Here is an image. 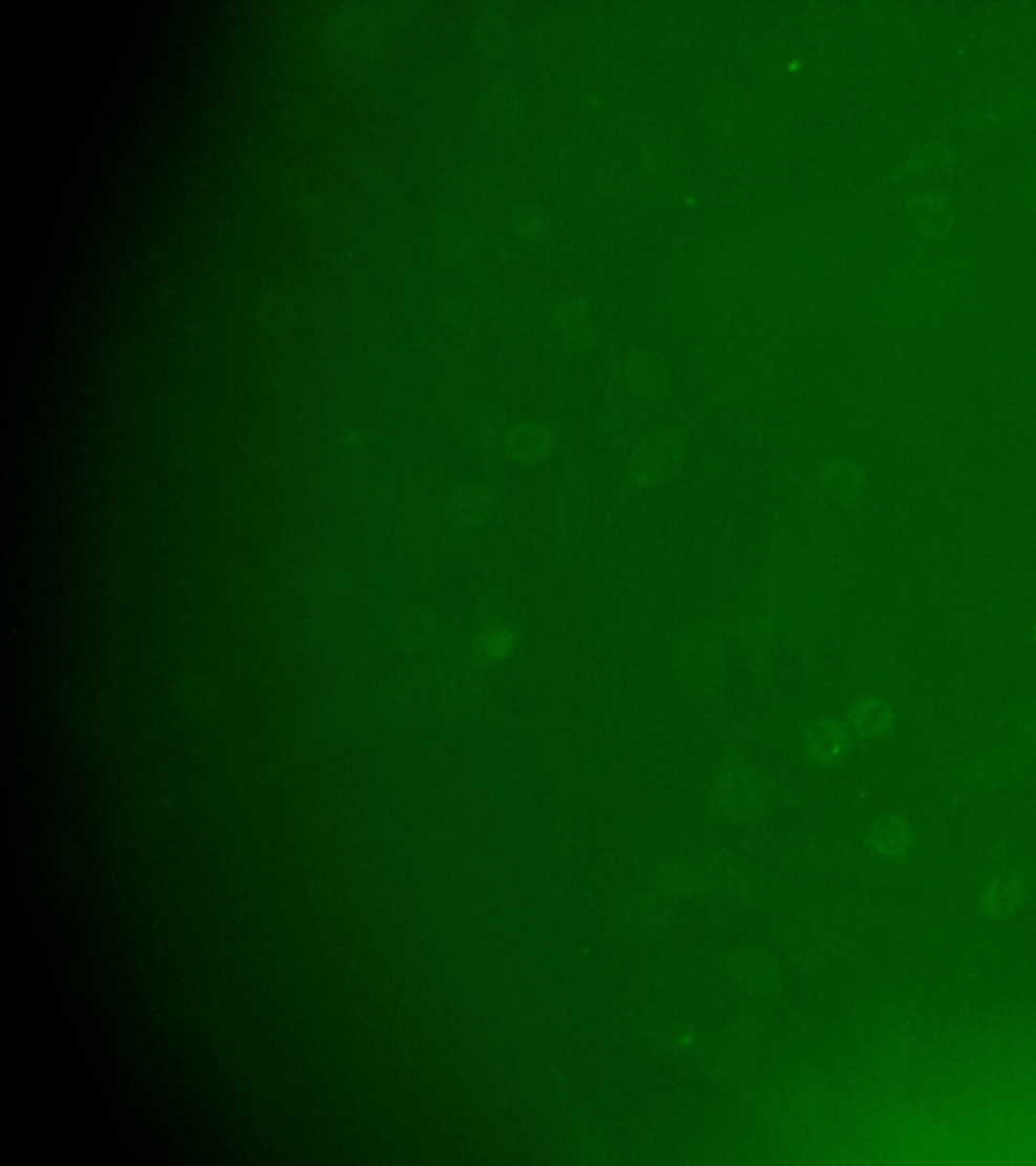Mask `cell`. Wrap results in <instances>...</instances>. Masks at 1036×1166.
<instances>
[{
  "label": "cell",
  "instance_id": "cell-6",
  "mask_svg": "<svg viewBox=\"0 0 1036 1166\" xmlns=\"http://www.w3.org/2000/svg\"><path fill=\"white\" fill-rule=\"evenodd\" d=\"M854 729L865 738H881L893 725V712L883 699L870 697L852 713Z\"/></svg>",
  "mask_w": 1036,
  "mask_h": 1166
},
{
  "label": "cell",
  "instance_id": "cell-7",
  "mask_svg": "<svg viewBox=\"0 0 1036 1166\" xmlns=\"http://www.w3.org/2000/svg\"><path fill=\"white\" fill-rule=\"evenodd\" d=\"M808 747L818 760H834L846 747V734L839 723L824 721L813 725L808 738Z\"/></svg>",
  "mask_w": 1036,
  "mask_h": 1166
},
{
  "label": "cell",
  "instance_id": "cell-3",
  "mask_svg": "<svg viewBox=\"0 0 1036 1166\" xmlns=\"http://www.w3.org/2000/svg\"><path fill=\"white\" fill-rule=\"evenodd\" d=\"M588 499L582 488L571 484L569 490L563 492L561 503H557L555 512V531L561 545L569 547L579 539L586 518H588Z\"/></svg>",
  "mask_w": 1036,
  "mask_h": 1166
},
{
  "label": "cell",
  "instance_id": "cell-4",
  "mask_svg": "<svg viewBox=\"0 0 1036 1166\" xmlns=\"http://www.w3.org/2000/svg\"><path fill=\"white\" fill-rule=\"evenodd\" d=\"M870 845L885 858H898L913 845V828L901 817H887L872 828Z\"/></svg>",
  "mask_w": 1036,
  "mask_h": 1166
},
{
  "label": "cell",
  "instance_id": "cell-1",
  "mask_svg": "<svg viewBox=\"0 0 1036 1166\" xmlns=\"http://www.w3.org/2000/svg\"><path fill=\"white\" fill-rule=\"evenodd\" d=\"M721 662H723V644L715 628L702 622L686 630L684 638L678 644L676 660H674V664H678L684 679L689 677L709 679L719 669Z\"/></svg>",
  "mask_w": 1036,
  "mask_h": 1166
},
{
  "label": "cell",
  "instance_id": "cell-5",
  "mask_svg": "<svg viewBox=\"0 0 1036 1166\" xmlns=\"http://www.w3.org/2000/svg\"><path fill=\"white\" fill-rule=\"evenodd\" d=\"M1024 885L1014 877H1002L990 883L980 897L981 913L992 919L1009 917L1022 906Z\"/></svg>",
  "mask_w": 1036,
  "mask_h": 1166
},
{
  "label": "cell",
  "instance_id": "cell-2",
  "mask_svg": "<svg viewBox=\"0 0 1036 1166\" xmlns=\"http://www.w3.org/2000/svg\"><path fill=\"white\" fill-rule=\"evenodd\" d=\"M521 642H523L521 630L514 624L508 622L488 624L472 646V664L482 669V666L506 662L508 658L516 655Z\"/></svg>",
  "mask_w": 1036,
  "mask_h": 1166
},
{
  "label": "cell",
  "instance_id": "cell-8",
  "mask_svg": "<svg viewBox=\"0 0 1036 1166\" xmlns=\"http://www.w3.org/2000/svg\"><path fill=\"white\" fill-rule=\"evenodd\" d=\"M496 494L488 488H472L470 492H466L464 496L458 499L456 509H458V516L464 523H482L486 518H490L496 512Z\"/></svg>",
  "mask_w": 1036,
  "mask_h": 1166
}]
</instances>
